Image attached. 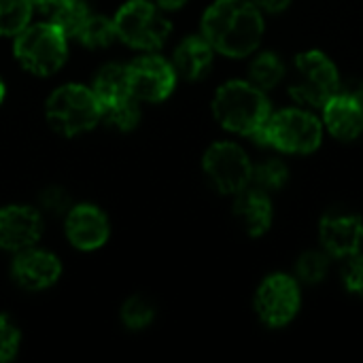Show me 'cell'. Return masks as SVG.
I'll return each instance as SVG.
<instances>
[{
  "label": "cell",
  "mask_w": 363,
  "mask_h": 363,
  "mask_svg": "<svg viewBox=\"0 0 363 363\" xmlns=\"http://www.w3.org/2000/svg\"><path fill=\"white\" fill-rule=\"evenodd\" d=\"M60 274H62L60 259L53 253L34 247L19 251V255L13 262V279L17 281V285L30 291H40L55 285Z\"/></svg>",
  "instance_id": "14"
},
{
  "label": "cell",
  "mask_w": 363,
  "mask_h": 363,
  "mask_svg": "<svg viewBox=\"0 0 363 363\" xmlns=\"http://www.w3.org/2000/svg\"><path fill=\"white\" fill-rule=\"evenodd\" d=\"M77 38L81 40V45L98 49V47H108L115 38H117V30L113 19L102 17V15H87V19L83 21V26L77 32Z\"/></svg>",
  "instance_id": "20"
},
{
  "label": "cell",
  "mask_w": 363,
  "mask_h": 363,
  "mask_svg": "<svg viewBox=\"0 0 363 363\" xmlns=\"http://www.w3.org/2000/svg\"><path fill=\"white\" fill-rule=\"evenodd\" d=\"M342 283L351 294L363 298V253L347 257V264L342 268Z\"/></svg>",
  "instance_id": "28"
},
{
  "label": "cell",
  "mask_w": 363,
  "mask_h": 363,
  "mask_svg": "<svg viewBox=\"0 0 363 363\" xmlns=\"http://www.w3.org/2000/svg\"><path fill=\"white\" fill-rule=\"evenodd\" d=\"M323 123L338 140H355L363 132V100L349 91L334 94L323 104Z\"/></svg>",
  "instance_id": "15"
},
{
  "label": "cell",
  "mask_w": 363,
  "mask_h": 363,
  "mask_svg": "<svg viewBox=\"0 0 363 363\" xmlns=\"http://www.w3.org/2000/svg\"><path fill=\"white\" fill-rule=\"evenodd\" d=\"M102 119L108 125H113V128H117L121 132H128V130L136 128L138 121H140L138 100L136 98H128V100H123L119 104H113V106L102 108Z\"/></svg>",
  "instance_id": "24"
},
{
  "label": "cell",
  "mask_w": 363,
  "mask_h": 363,
  "mask_svg": "<svg viewBox=\"0 0 363 363\" xmlns=\"http://www.w3.org/2000/svg\"><path fill=\"white\" fill-rule=\"evenodd\" d=\"M287 181H289V168L283 160L270 157V160L253 166L251 183H255V187H259L264 191H277V189L285 187Z\"/></svg>",
  "instance_id": "22"
},
{
  "label": "cell",
  "mask_w": 363,
  "mask_h": 363,
  "mask_svg": "<svg viewBox=\"0 0 363 363\" xmlns=\"http://www.w3.org/2000/svg\"><path fill=\"white\" fill-rule=\"evenodd\" d=\"M19 342L21 334L15 328V323L6 315H0V363L11 362L17 355Z\"/></svg>",
  "instance_id": "27"
},
{
  "label": "cell",
  "mask_w": 363,
  "mask_h": 363,
  "mask_svg": "<svg viewBox=\"0 0 363 363\" xmlns=\"http://www.w3.org/2000/svg\"><path fill=\"white\" fill-rule=\"evenodd\" d=\"M68 0H32V4L40 11V13H45V15H53L60 6H64Z\"/></svg>",
  "instance_id": "30"
},
{
  "label": "cell",
  "mask_w": 363,
  "mask_h": 363,
  "mask_svg": "<svg viewBox=\"0 0 363 363\" xmlns=\"http://www.w3.org/2000/svg\"><path fill=\"white\" fill-rule=\"evenodd\" d=\"M13 51L26 70L47 77L57 72L66 62V34L51 21L26 26L19 34H15Z\"/></svg>",
  "instance_id": "6"
},
{
  "label": "cell",
  "mask_w": 363,
  "mask_h": 363,
  "mask_svg": "<svg viewBox=\"0 0 363 363\" xmlns=\"http://www.w3.org/2000/svg\"><path fill=\"white\" fill-rule=\"evenodd\" d=\"M319 238L328 255L347 259L362 249V217L353 213H328L319 223Z\"/></svg>",
  "instance_id": "12"
},
{
  "label": "cell",
  "mask_w": 363,
  "mask_h": 363,
  "mask_svg": "<svg viewBox=\"0 0 363 363\" xmlns=\"http://www.w3.org/2000/svg\"><path fill=\"white\" fill-rule=\"evenodd\" d=\"M255 313L270 328H283L291 323L300 311L302 296L300 285L289 274H270L255 291Z\"/></svg>",
  "instance_id": "9"
},
{
  "label": "cell",
  "mask_w": 363,
  "mask_h": 363,
  "mask_svg": "<svg viewBox=\"0 0 363 363\" xmlns=\"http://www.w3.org/2000/svg\"><path fill=\"white\" fill-rule=\"evenodd\" d=\"M202 168L221 194H238L249 187L253 164L247 151L230 140L215 143L202 157Z\"/></svg>",
  "instance_id": "8"
},
{
  "label": "cell",
  "mask_w": 363,
  "mask_h": 363,
  "mask_svg": "<svg viewBox=\"0 0 363 363\" xmlns=\"http://www.w3.org/2000/svg\"><path fill=\"white\" fill-rule=\"evenodd\" d=\"M251 2L259 11H266V13H281L291 4V0H251Z\"/></svg>",
  "instance_id": "29"
},
{
  "label": "cell",
  "mask_w": 363,
  "mask_h": 363,
  "mask_svg": "<svg viewBox=\"0 0 363 363\" xmlns=\"http://www.w3.org/2000/svg\"><path fill=\"white\" fill-rule=\"evenodd\" d=\"M251 138L259 147H274L283 153L306 155L319 149L323 140L321 121L304 108H285L266 119Z\"/></svg>",
  "instance_id": "3"
},
{
  "label": "cell",
  "mask_w": 363,
  "mask_h": 363,
  "mask_svg": "<svg viewBox=\"0 0 363 363\" xmlns=\"http://www.w3.org/2000/svg\"><path fill=\"white\" fill-rule=\"evenodd\" d=\"M285 74V64L274 51H262L249 66V81L259 89H272Z\"/></svg>",
  "instance_id": "19"
},
{
  "label": "cell",
  "mask_w": 363,
  "mask_h": 363,
  "mask_svg": "<svg viewBox=\"0 0 363 363\" xmlns=\"http://www.w3.org/2000/svg\"><path fill=\"white\" fill-rule=\"evenodd\" d=\"M340 91V74L336 64L317 49L304 51L294 62L289 81V96L311 108H323V104Z\"/></svg>",
  "instance_id": "5"
},
{
  "label": "cell",
  "mask_w": 363,
  "mask_h": 363,
  "mask_svg": "<svg viewBox=\"0 0 363 363\" xmlns=\"http://www.w3.org/2000/svg\"><path fill=\"white\" fill-rule=\"evenodd\" d=\"M153 306L149 300H145L143 296H132L125 300L123 308H121V319L130 330H143L153 321Z\"/></svg>",
  "instance_id": "26"
},
{
  "label": "cell",
  "mask_w": 363,
  "mask_h": 363,
  "mask_svg": "<svg viewBox=\"0 0 363 363\" xmlns=\"http://www.w3.org/2000/svg\"><path fill=\"white\" fill-rule=\"evenodd\" d=\"M113 23L125 45L143 51L160 49L170 34V21L149 0H128L113 17Z\"/></svg>",
  "instance_id": "7"
},
{
  "label": "cell",
  "mask_w": 363,
  "mask_h": 363,
  "mask_svg": "<svg viewBox=\"0 0 363 363\" xmlns=\"http://www.w3.org/2000/svg\"><path fill=\"white\" fill-rule=\"evenodd\" d=\"M32 0H0V36L19 34L32 17Z\"/></svg>",
  "instance_id": "21"
},
{
  "label": "cell",
  "mask_w": 363,
  "mask_h": 363,
  "mask_svg": "<svg viewBox=\"0 0 363 363\" xmlns=\"http://www.w3.org/2000/svg\"><path fill=\"white\" fill-rule=\"evenodd\" d=\"M111 234L106 215L94 204H79L66 217V236L79 251L100 249Z\"/></svg>",
  "instance_id": "13"
},
{
  "label": "cell",
  "mask_w": 363,
  "mask_h": 363,
  "mask_svg": "<svg viewBox=\"0 0 363 363\" xmlns=\"http://www.w3.org/2000/svg\"><path fill=\"white\" fill-rule=\"evenodd\" d=\"M130 87L136 100L145 102H162L166 100L177 85L174 66L162 55H140L128 64Z\"/></svg>",
  "instance_id": "10"
},
{
  "label": "cell",
  "mask_w": 363,
  "mask_h": 363,
  "mask_svg": "<svg viewBox=\"0 0 363 363\" xmlns=\"http://www.w3.org/2000/svg\"><path fill=\"white\" fill-rule=\"evenodd\" d=\"M87 15H89V9L83 0H68L64 6H60L49 17V21L53 26H57L66 36H77V32L83 26V21L87 19Z\"/></svg>",
  "instance_id": "23"
},
{
  "label": "cell",
  "mask_w": 363,
  "mask_h": 363,
  "mask_svg": "<svg viewBox=\"0 0 363 363\" xmlns=\"http://www.w3.org/2000/svg\"><path fill=\"white\" fill-rule=\"evenodd\" d=\"M94 94L100 102L102 108L119 104L132 96V87H130V74H128V66L123 64H106L98 70L96 79H94Z\"/></svg>",
  "instance_id": "18"
},
{
  "label": "cell",
  "mask_w": 363,
  "mask_h": 363,
  "mask_svg": "<svg viewBox=\"0 0 363 363\" xmlns=\"http://www.w3.org/2000/svg\"><path fill=\"white\" fill-rule=\"evenodd\" d=\"M215 119L230 132L251 136L272 115L264 89L251 81H228L213 98Z\"/></svg>",
  "instance_id": "2"
},
{
  "label": "cell",
  "mask_w": 363,
  "mask_h": 363,
  "mask_svg": "<svg viewBox=\"0 0 363 363\" xmlns=\"http://www.w3.org/2000/svg\"><path fill=\"white\" fill-rule=\"evenodd\" d=\"M187 0H157V6L164 9V11H177L185 4Z\"/></svg>",
  "instance_id": "31"
},
{
  "label": "cell",
  "mask_w": 363,
  "mask_h": 363,
  "mask_svg": "<svg viewBox=\"0 0 363 363\" xmlns=\"http://www.w3.org/2000/svg\"><path fill=\"white\" fill-rule=\"evenodd\" d=\"M215 49L204 36H187L179 43L172 55V66L179 77L187 81L202 79L213 66Z\"/></svg>",
  "instance_id": "17"
},
{
  "label": "cell",
  "mask_w": 363,
  "mask_h": 363,
  "mask_svg": "<svg viewBox=\"0 0 363 363\" xmlns=\"http://www.w3.org/2000/svg\"><path fill=\"white\" fill-rule=\"evenodd\" d=\"M202 36L228 57H247L264 38L262 11L251 0H215L202 15Z\"/></svg>",
  "instance_id": "1"
},
{
  "label": "cell",
  "mask_w": 363,
  "mask_h": 363,
  "mask_svg": "<svg viewBox=\"0 0 363 363\" xmlns=\"http://www.w3.org/2000/svg\"><path fill=\"white\" fill-rule=\"evenodd\" d=\"M2 98H4V83H2V79H0V102H2Z\"/></svg>",
  "instance_id": "32"
},
{
  "label": "cell",
  "mask_w": 363,
  "mask_h": 363,
  "mask_svg": "<svg viewBox=\"0 0 363 363\" xmlns=\"http://www.w3.org/2000/svg\"><path fill=\"white\" fill-rule=\"evenodd\" d=\"M45 115L55 132L77 136L98 125L102 119V106L94 89L79 83H66L47 98Z\"/></svg>",
  "instance_id": "4"
},
{
  "label": "cell",
  "mask_w": 363,
  "mask_h": 363,
  "mask_svg": "<svg viewBox=\"0 0 363 363\" xmlns=\"http://www.w3.org/2000/svg\"><path fill=\"white\" fill-rule=\"evenodd\" d=\"M236 202H234V215L240 221V225L245 228V232L249 236H264L274 219V211H272V200L268 198V194L259 187L255 189H242L236 194Z\"/></svg>",
  "instance_id": "16"
},
{
  "label": "cell",
  "mask_w": 363,
  "mask_h": 363,
  "mask_svg": "<svg viewBox=\"0 0 363 363\" xmlns=\"http://www.w3.org/2000/svg\"><path fill=\"white\" fill-rule=\"evenodd\" d=\"M328 270H330V255L321 251H306L296 264V274L304 283H321L328 277Z\"/></svg>",
  "instance_id": "25"
},
{
  "label": "cell",
  "mask_w": 363,
  "mask_h": 363,
  "mask_svg": "<svg viewBox=\"0 0 363 363\" xmlns=\"http://www.w3.org/2000/svg\"><path fill=\"white\" fill-rule=\"evenodd\" d=\"M43 236V217L38 211L11 204L0 208V249L4 251H26L34 247Z\"/></svg>",
  "instance_id": "11"
}]
</instances>
